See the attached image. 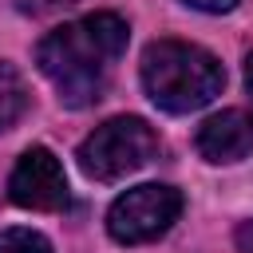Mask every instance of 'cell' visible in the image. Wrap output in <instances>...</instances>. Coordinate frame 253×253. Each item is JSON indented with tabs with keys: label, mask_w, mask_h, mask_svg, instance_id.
Masks as SVG:
<instances>
[{
	"label": "cell",
	"mask_w": 253,
	"mask_h": 253,
	"mask_svg": "<svg viewBox=\"0 0 253 253\" xmlns=\"http://www.w3.org/2000/svg\"><path fill=\"white\" fill-rule=\"evenodd\" d=\"M126 40H130V32H126L123 16L95 12V16H83L75 24L47 32L36 47V63L67 107H87V103L103 99L111 71L119 63V55L126 51Z\"/></svg>",
	"instance_id": "cell-1"
},
{
	"label": "cell",
	"mask_w": 253,
	"mask_h": 253,
	"mask_svg": "<svg viewBox=\"0 0 253 253\" xmlns=\"http://www.w3.org/2000/svg\"><path fill=\"white\" fill-rule=\"evenodd\" d=\"M237 249L241 253H253V221H241L237 225Z\"/></svg>",
	"instance_id": "cell-11"
},
{
	"label": "cell",
	"mask_w": 253,
	"mask_h": 253,
	"mask_svg": "<svg viewBox=\"0 0 253 253\" xmlns=\"http://www.w3.org/2000/svg\"><path fill=\"white\" fill-rule=\"evenodd\" d=\"M0 253H51V241L36 229H0Z\"/></svg>",
	"instance_id": "cell-8"
},
{
	"label": "cell",
	"mask_w": 253,
	"mask_h": 253,
	"mask_svg": "<svg viewBox=\"0 0 253 253\" xmlns=\"http://www.w3.org/2000/svg\"><path fill=\"white\" fill-rule=\"evenodd\" d=\"M245 83H249V91H253V55L245 59Z\"/></svg>",
	"instance_id": "cell-12"
},
{
	"label": "cell",
	"mask_w": 253,
	"mask_h": 253,
	"mask_svg": "<svg viewBox=\"0 0 253 253\" xmlns=\"http://www.w3.org/2000/svg\"><path fill=\"white\" fill-rule=\"evenodd\" d=\"M178 213H182V194L174 186L146 182L115 198V206L107 210V229L123 245H142V241L162 237L178 221Z\"/></svg>",
	"instance_id": "cell-4"
},
{
	"label": "cell",
	"mask_w": 253,
	"mask_h": 253,
	"mask_svg": "<svg viewBox=\"0 0 253 253\" xmlns=\"http://www.w3.org/2000/svg\"><path fill=\"white\" fill-rule=\"evenodd\" d=\"M8 198L24 210H63L67 206V178H63L59 158L47 146L24 150L12 178H8Z\"/></svg>",
	"instance_id": "cell-5"
},
{
	"label": "cell",
	"mask_w": 253,
	"mask_h": 253,
	"mask_svg": "<svg viewBox=\"0 0 253 253\" xmlns=\"http://www.w3.org/2000/svg\"><path fill=\"white\" fill-rule=\"evenodd\" d=\"M28 111V87L16 67L0 63V130H8L20 115Z\"/></svg>",
	"instance_id": "cell-7"
},
{
	"label": "cell",
	"mask_w": 253,
	"mask_h": 253,
	"mask_svg": "<svg viewBox=\"0 0 253 253\" xmlns=\"http://www.w3.org/2000/svg\"><path fill=\"white\" fill-rule=\"evenodd\" d=\"M142 87L162 111L186 115V111L213 103V95H221L225 71L198 43L158 40L142 51Z\"/></svg>",
	"instance_id": "cell-2"
},
{
	"label": "cell",
	"mask_w": 253,
	"mask_h": 253,
	"mask_svg": "<svg viewBox=\"0 0 253 253\" xmlns=\"http://www.w3.org/2000/svg\"><path fill=\"white\" fill-rule=\"evenodd\" d=\"M158 154V134L134 119V115H119L107 119L103 126H95L83 142H79V170L95 182H119L126 174H134L138 166H146Z\"/></svg>",
	"instance_id": "cell-3"
},
{
	"label": "cell",
	"mask_w": 253,
	"mask_h": 253,
	"mask_svg": "<svg viewBox=\"0 0 253 253\" xmlns=\"http://www.w3.org/2000/svg\"><path fill=\"white\" fill-rule=\"evenodd\" d=\"M67 4H75V0H16V8L28 16H47V12H59Z\"/></svg>",
	"instance_id": "cell-9"
},
{
	"label": "cell",
	"mask_w": 253,
	"mask_h": 253,
	"mask_svg": "<svg viewBox=\"0 0 253 253\" xmlns=\"http://www.w3.org/2000/svg\"><path fill=\"white\" fill-rule=\"evenodd\" d=\"M182 4H190V8H198V12H229L237 0H182Z\"/></svg>",
	"instance_id": "cell-10"
},
{
	"label": "cell",
	"mask_w": 253,
	"mask_h": 253,
	"mask_svg": "<svg viewBox=\"0 0 253 253\" xmlns=\"http://www.w3.org/2000/svg\"><path fill=\"white\" fill-rule=\"evenodd\" d=\"M198 154L206 162H241L253 154V115L249 111H221L202 123Z\"/></svg>",
	"instance_id": "cell-6"
}]
</instances>
